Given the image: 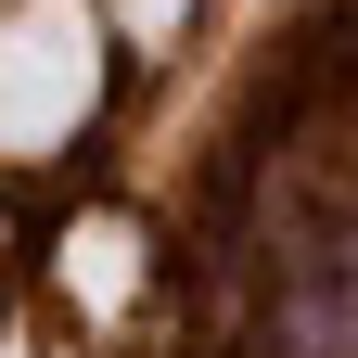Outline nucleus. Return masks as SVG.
<instances>
[{"label": "nucleus", "instance_id": "f257e3e1", "mask_svg": "<svg viewBox=\"0 0 358 358\" xmlns=\"http://www.w3.org/2000/svg\"><path fill=\"white\" fill-rule=\"evenodd\" d=\"M77 103H90V13L77 0H26V13L0 26V154L64 141Z\"/></svg>", "mask_w": 358, "mask_h": 358}]
</instances>
